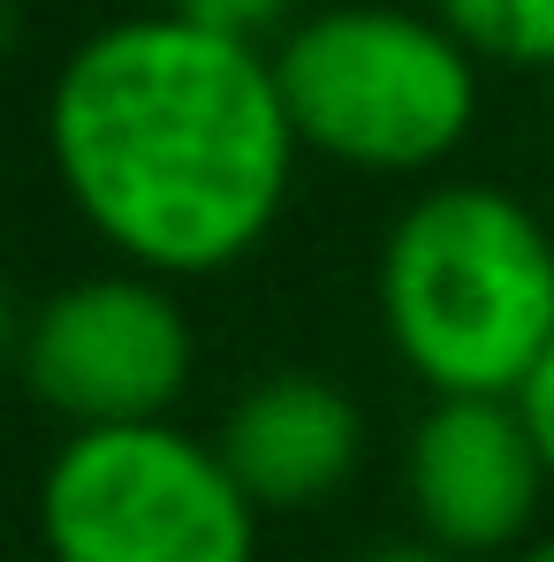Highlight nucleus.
Returning <instances> with one entry per match:
<instances>
[{"instance_id":"f257e3e1","label":"nucleus","mask_w":554,"mask_h":562,"mask_svg":"<svg viewBox=\"0 0 554 562\" xmlns=\"http://www.w3.org/2000/svg\"><path fill=\"white\" fill-rule=\"evenodd\" d=\"M274 54L183 15H122L54 69L46 160L99 244L160 281H213L274 236L296 183Z\"/></svg>"},{"instance_id":"f03ea898","label":"nucleus","mask_w":554,"mask_h":562,"mask_svg":"<svg viewBox=\"0 0 554 562\" xmlns=\"http://www.w3.org/2000/svg\"><path fill=\"white\" fill-rule=\"evenodd\" d=\"M372 296L426 395H524L554 350V236L501 183H426L380 236Z\"/></svg>"},{"instance_id":"7ed1b4c3","label":"nucleus","mask_w":554,"mask_h":562,"mask_svg":"<svg viewBox=\"0 0 554 562\" xmlns=\"http://www.w3.org/2000/svg\"><path fill=\"white\" fill-rule=\"evenodd\" d=\"M478 54L426 8H312L274 46L296 145L358 176H433L478 130Z\"/></svg>"},{"instance_id":"20e7f679","label":"nucleus","mask_w":554,"mask_h":562,"mask_svg":"<svg viewBox=\"0 0 554 562\" xmlns=\"http://www.w3.org/2000/svg\"><path fill=\"white\" fill-rule=\"evenodd\" d=\"M38 548L46 562H259V509L176 418L61 434L38 471Z\"/></svg>"},{"instance_id":"39448f33","label":"nucleus","mask_w":554,"mask_h":562,"mask_svg":"<svg viewBox=\"0 0 554 562\" xmlns=\"http://www.w3.org/2000/svg\"><path fill=\"white\" fill-rule=\"evenodd\" d=\"M190 366H197V335L176 281L137 274V267L61 281L15 327L23 395L69 434L176 418Z\"/></svg>"},{"instance_id":"423d86ee","label":"nucleus","mask_w":554,"mask_h":562,"mask_svg":"<svg viewBox=\"0 0 554 562\" xmlns=\"http://www.w3.org/2000/svg\"><path fill=\"white\" fill-rule=\"evenodd\" d=\"M554 479L517 395H433L403 434L410 532L463 562H509L540 540Z\"/></svg>"},{"instance_id":"0eeeda50","label":"nucleus","mask_w":554,"mask_h":562,"mask_svg":"<svg viewBox=\"0 0 554 562\" xmlns=\"http://www.w3.org/2000/svg\"><path fill=\"white\" fill-rule=\"evenodd\" d=\"M213 449L236 471V486L251 494L259 517L327 509L365 464V403L342 380L281 366L221 411Z\"/></svg>"},{"instance_id":"6e6552de","label":"nucleus","mask_w":554,"mask_h":562,"mask_svg":"<svg viewBox=\"0 0 554 562\" xmlns=\"http://www.w3.org/2000/svg\"><path fill=\"white\" fill-rule=\"evenodd\" d=\"M486 69H547L554 77V0H426Z\"/></svg>"},{"instance_id":"1a4fd4ad","label":"nucleus","mask_w":554,"mask_h":562,"mask_svg":"<svg viewBox=\"0 0 554 562\" xmlns=\"http://www.w3.org/2000/svg\"><path fill=\"white\" fill-rule=\"evenodd\" d=\"M168 15H183L197 31H221V38H244V46H259V38H289L296 23H304V0H160Z\"/></svg>"},{"instance_id":"9d476101","label":"nucleus","mask_w":554,"mask_h":562,"mask_svg":"<svg viewBox=\"0 0 554 562\" xmlns=\"http://www.w3.org/2000/svg\"><path fill=\"white\" fill-rule=\"evenodd\" d=\"M517 411H524V426H532V441H540V457H547V479H554V350L540 358V373L524 380Z\"/></svg>"},{"instance_id":"9b49d317","label":"nucleus","mask_w":554,"mask_h":562,"mask_svg":"<svg viewBox=\"0 0 554 562\" xmlns=\"http://www.w3.org/2000/svg\"><path fill=\"white\" fill-rule=\"evenodd\" d=\"M358 562H463V555H449V548H433L426 532H395V540H380V548H365Z\"/></svg>"},{"instance_id":"f8f14e48","label":"nucleus","mask_w":554,"mask_h":562,"mask_svg":"<svg viewBox=\"0 0 554 562\" xmlns=\"http://www.w3.org/2000/svg\"><path fill=\"white\" fill-rule=\"evenodd\" d=\"M509 562H554V532H540V540H532L524 555H509Z\"/></svg>"},{"instance_id":"ddd939ff","label":"nucleus","mask_w":554,"mask_h":562,"mask_svg":"<svg viewBox=\"0 0 554 562\" xmlns=\"http://www.w3.org/2000/svg\"><path fill=\"white\" fill-rule=\"evenodd\" d=\"M547 114H554V77H547Z\"/></svg>"}]
</instances>
